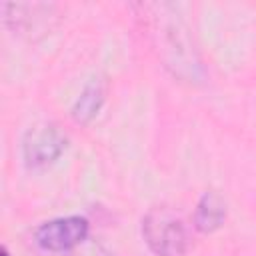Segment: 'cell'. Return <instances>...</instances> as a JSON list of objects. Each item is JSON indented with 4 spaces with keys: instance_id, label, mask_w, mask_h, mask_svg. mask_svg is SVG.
I'll return each instance as SVG.
<instances>
[{
    "instance_id": "1",
    "label": "cell",
    "mask_w": 256,
    "mask_h": 256,
    "mask_svg": "<svg viewBox=\"0 0 256 256\" xmlns=\"http://www.w3.org/2000/svg\"><path fill=\"white\" fill-rule=\"evenodd\" d=\"M142 238L156 256H184L188 232L182 218L170 208H150L142 218Z\"/></svg>"
},
{
    "instance_id": "2",
    "label": "cell",
    "mask_w": 256,
    "mask_h": 256,
    "mask_svg": "<svg viewBox=\"0 0 256 256\" xmlns=\"http://www.w3.org/2000/svg\"><path fill=\"white\" fill-rule=\"evenodd\" d=\"M68 146L66 134L54 124H36L22 138V160L28 168H44L56 162Z\"/></svg>"
},
{
    "instance_id": "3",
    "label": "cell",
    "mask_w": 256,
    "mask_h": 256,
    "mask_svg": "<svg viewBox=\"0 0 256 256\" xmlns=\"http://www.w3.org/2000/svg\"><path fill=\"white\" fill-rule=\"evenodd\" d=\"M90 232L84 216H62L40 224L34 232L36 244L46 252H68L80 246Z\"/></svg>"
},
{
    "instance_id": "4",
    "label": "cell",
    "mask_w": 256,
    "mask_h": 256,
    "mask_svg": "<svg viewBox=\"0 0 256 256\" xmlns=\"http://www.w3.org/2000/svg\"><path fill=\"white\" fill-rule=\"evenodd\" d=\"M4 10V22L10 30L18 34H32L42 32L48 28L50 18L54 16L52 4H14L6 2L2 6Z\"/></svg>"
},
{
    "instance_id": "5",
    "label": "cell",
    "mask_w": 256,
    "mask_h": 256,
    "mask_svg": "<svg viewBox=\"0 0 256 256\" xmlns=\"http://www.w3.org/2000/svg\"><path fill=\"white\" fill-rule=\"evenodd\" d=\"M226 202L218 192H204L198 202H196V210H194V226L196 230L210 234L214 230H218L224 220H226Z\"/></svg>"
},
{
    "instance_id": "6",
    "label": "cell",
    "mask_w": 256,
    "mask_h": 256,
    "mask_svg": "<svg viewBox=\"0 0 256 256\" xmlns=\"http://www.w3.org/2000/svg\"><path fill=\"white\" fill-rule=\"evenodd\" d=\"M102 104H104V86L100 80H92L84 86V90L76 98L72 106V118L80 124H86L98 114Z\"/></svg>"
},
{
    "instance_id": "7",
    "label": "cell",
    "mask_w": 256,
    "mask_h": 256,
    "mask_svg": "<svg viewBox=\"0 0 256 256\" xmlns=\"http://www.w3.org/2000/svg\"><path fill=\"white\" fill-rule=\"evenodd\" d=\"M86 256H114V254H110V252H104V250H96V252H88Z\"/></svg>"
},
{
    "instance_id": "8",
    "label": "cell",
    "mask_w": 256,
    "mask_h": 256,
    "mask_svg": "<svg viewBox=\"0 0 256 256\" xmlns=\"http://www.w3.org/2000/svg\"><path fill=\"white\" fill-rule=\"evenodd\" d=\"M0 256H10V252H8V248H6V246H2V248H0Z\"/></svg>"
}]
</instances>
